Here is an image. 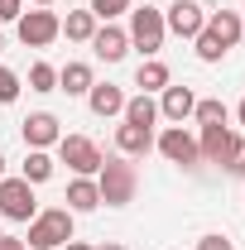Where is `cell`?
Returning <instances> with one entry per match:
<instances>
[{"label":"cell","instance_id":"cell-35","mask_svg":"<svg viewBox=\"0 0 245 250\" xmlns=\"http://www.w3.org/2000/svg\"><path fill=\"white\" fill-rule=\"evenodd\" d=\"M0 53H5V34H0Z\"/></svg>","mask_w":245,"mask_h":250},{"label":"cell","instance_id":"cell-28","mask_svg":"<svg viewBox=\"0 0 245 250\" xmlns=\"http://www.w3.org/2000/svg\"><path fill=\"white\" fill-rule=\"evenodd\" d=\"M24 15V0H0V24H15Z\"/></svg>","mask_w":245,"mask_h":250},{"label":"cell","instance_id":"cell-19","mask_svg":"<svg viewBox=\"0 0 245 250\" xmlns=\"http://www.w3.org/2000/svg\"><path fill=\"white\" fill-rule=\"evenodd\" d=\"M125 125H144V130H154V121H159V101H154L149 92H140V96H125Z\"/></svg>","mask_w":245,"mask_h":250},{"label":"cell","instance_id":"cell-37","mask_svg":"<svg viewBox=\"0 0 245 250\" xmlns=\"http://www.w3.org/2000/svg\"><path fill=\"white\" fill-rule=\"evenodd\" d=\"M241 24H245V15H241Z\"/></svg>","mask_w":245,"mask_h":250},{"label":"cell","instance_id":"cell-7","mask_svg":"<svg viewBox=\"0 0 245 250\" xmlns=\"http://www.w3.org/2000/svg\"><path fill=\"white\" fill-rule=\"evenodd\" d=\"M154 149L168 159V164H178V168H197L202 164V149H197V140L187 135L183 125H168L163 135H154Z\"/></svg>","mask_w":245,"mask_h":250},{"label":"cell","instance_id":"cell-5","mask_svg":"<svg viewBox=\"0 0 245 250\" xmlns=\"http://www.w3.org/2000/svg\"><path fill=\"white\" fill-rule=\"evenodd\" d=\"M15 34H20L24 48H48V43L62 39V20L48 10V5H39V10H24V15L15 20Z\"/></svg>","mask_w":245,"mask_h":250},{"label":"cell","instance_id":"cell-3","mask_svg":"<svg viewBox=\"0 0 245 250\" xmlns=\"http://www.w3.org/2000/svg\"><path fill=\"white\" fill-rule=\"evenodd\" d=\"M130 48H140L144 58H159V48H163V39H168V29H163V10H154V5H135L130 10Z\"/></svg>","mask_w":245,"mask_h":250},{"label":"cell","instance_id":"cell-4","mask_svg":"<svg viewBox=\"0 0 245 250\" xmlns=\"http://www.w3.org/2000/svg\"><path fill=\"white\" fill-rule=\"evenodd\" d=\"M53 149H58V164L72 168V178H96L101 164H106V154L96 149V140H87V135H62Z\"/></svg>","mask_w":245,"mask_h":250},{"label":"cell","instance_id":"cell-9","mask_svg":"<svg viewBox=\"0 0 245 250\" xmlns=\"http://www.w3.org/2000/svg\"><path fill=\"white\" fill-rule=\"evenodd\" d=\"M20 130H24V145H29V149H53V145L62 140V125H58L53 111H34V116H24Z\"/></svg>","mask_w":245,"mask_h":250},{"label":"cell","instance_id":"cell-11","mask_svg":"<svg viewBox=\"0 0 245 250\" xmlns=\"http://www.w3.org/2000/svg\"><path fill=\"white\" fill-rule=\"evenodd\" d=\"M192 106H197L192 87H173V82H168V87L159 92V116H163V121H173V125H183L187 116H192Z\"/></svg>","mask_w":245,"mask_h":250},{"label":"cell","instance_id":"cell-22","mask_svg":"<svg viewBox=\"0 0 245 250\" xmlns=\"http://www.w3.org/2000/svg\"><path fill=\"white\" fill-rule=\"evenodd\" d=\"M87 10L96 15V24H116L121 15H130V10H135V0H92Z\"/></svg>","mask_w":245,"mask_h":250},{"label":"cell","instance_id":"cell-26","mask_svg":"<svg viewBox=\"0 0 245 250\" xmlns=\"http://www.w3.org/2000/svg\"><path fill=\"white\" fill-rule=\"evenodd\" d=\"M192 43H197V58H202V62H221V58H226V48H221L212 34H207V24H202V34H197Z\"/></svg>","mask_w":245,"mask_h":250},{"label":"cell","instance_id":"cell-12","mask_svg":"<svg viewBox=\"0 0 245 250\" xmlns=\"http://www.w3.org/2000/svg\"><path fill=\"white\" fill-rule=\"evenodd\" d=\"M207 34H212L221 48H236L245 39V24H241L236 10H207Z\"/></svg>","mask_w":245,"mask_h":250},{"label":"cell","instance_id":"cell-2","mask_svg":"<svg viewBox=\"0 0 245 250\" xmlns=\"http://www.w3.org/2000/svg\"><path fill=\"white\" fill-rule=\"evenodd\" d=\"M96 188H101V202L106 207H130L135 192H140V173H135V164L125 154H111L101 164V173H96Z\"/></svg>","mask_w":245,"mask_h":250},{"label":"cell","instance_id":"cell-17","mask_svg":"<svg viewBox=\"0 0 245 250\" xmlns=\"http://www.w3.org/2000/svg\"><path fill=\"white\" fill-rule=\"evenodd\" d=\"M96 207H101L96 178H72V183H67V212L77 217V212H96Z\"/></svg>","mask_w":245,"mask_h":250},{"label":"cell","instance_id":"cell-14","mask_svg":"<svg viewBox=\"0 0 245 250\" xmlns=\"http://www.w3.org/2000/svg\"><path fill=\"white\" fill-rule=\"evenodd\" d=\"M87 106H92V116L111 121V116H121V111H125V92L116 87V82H92V92H87Z\"/></svg>","mask_w":245,"mask_h":250},{"label":"cell","instance_id":"cell-34","mask_svg":"<svg viewBox=\"0 0 245 250\" xmlns=\"http://www.w3.org/2000/svg\"><path fill=\"white\" fill-rule=\"evenodd\" d=\"M0 178H5V154H0Z\"/></svg>","mask_w":245,"mask_h":250},{"label":"cell","instance_id":"cell-30","mask_svg":"<svg viewBox=\"0 0 245 250\" xmlns=\"http://www.w3.org/2000/svg\"><path fill=\"white\" fill-rule=\"evenodd\" d=\"M0 250H29V246H24L20 236H0Z\"/></svg>","mask_w":245,"mask_h":250},{"label":"cell","instance_id":"cell-27","mask_svg":"<svg viewBox=\"0 0 245 250\" xmlns=\"http://www.w3.org/2000/svg\"><path fill=\"white\" fill-rule=\"evenodd\" d=\"M231 178H245V135H236L231 140V154H226V164H221Z\"/></svg>","mask_w":245,"mask_h":250},{"label":"cell","instance_id":"cell-29","mask_svg":"<svg viewBox=\"0 0 245 250\" xmlns=\"http://www.w3.org/2000/svg\"><path fill=\"white\" fill-rule=\"evenodd\" d=\"M197 250H231V241H226L221 231H212V236H202V241H197Z\"/></svg>","mask_w":245,"mask_h":250},{"label":"cell","instance_id":"cell-6","mask_svg":"<svg viewBox=\"0 0 245 250\" xmlns=\"http://www.w3.org/2000/svg\"><path fill=\"white\" fill-rule=\"evenodd\" d=\"M39 217V202H34V183L24 178H0V221H29Z\"/></svg>","mask_w":245,"mask_h":250},{"label":"cell","instance_id":"cell-31","mask_svg":"<svg viewBox=\"0 0 245 250\" xmlns=\"http://www.w3.org/2000/svg\"><path fill=\"white\" fill-rule=\"evenodd\" d=\"M62 250H96V246H87V241H77V236H72V241H67Z\"/></svg>","mask_w":245,"mask_h":250},{"label":"cell","instance_id":"cell-18","mask_svg":"<svg viewBox=\"0 0 245 250\" xmlns=\"http://www.w3.org/2000/svg\"><path fill=\"white\" fill-rule=\"evenodd\" d=\"M168 82H173V72H168V62H163V58H144V62H140V72H135V87L149 92V96L163 92Z\"/></svg>","mask_w":245,"mask_h":250},{"label":"cell","instance_id":"cell-24","mask_svg":"<svg viewBox=\"0 0 245 250\" xmlns=\"http://www.w3.org/2000/svg\"><path fill=\"white\" fill-rule=\"evenodd\" d=\"M29 92H58V67L53 62H34L29 67Z\"/></svg>","mask_w":245,"mask_h":250},{"label":"cell","instance_id":"cell-15","mask_svg":"<svg viewBox=\"0 0 245 250\" xmlns=\"http://www.w3.org/2000/svg\"><path fill=\"white\" fill-rule=\"evenodd\" d=\"M149 149H154V130H144V125H116V154L144 159Z\"/></svg>","mask_w":245,"mask_h":250},{"label":"cell","instance_id":"cell-25","mask_svg":"<svg viewBox=\"0 0 245 250\" xmlns=\"http://www.w3.org/2000/svg\"><path fill=\"white\" fill-rule=\"evenodd\" d=\"M24 92V82H20V72H10V67H0V106H15Z\"/></svg>","mask_w":245,"mask_h":250},{"label":"cell","instance_id":"cell-10","mask_svg":"<svg viewBox=\"0 0 245 250\" xmlns=\"http://www.w3.org/2000/svg\"><path fill=\"white\" fill-rule=\"evenodd\" d=\"M92 53L101 62H121L125 53H130V34H125L121 24H101V29L92 34Z\"/></svg>","mask_w":245,"mask_h":250},{"label":"cell","instance_id":"cell-36","mask_svg":"<svg viewBox=\"0 0 245 250\" xmlns=\"http://www.w3.org/2000/svg\"><path fill=\"white\" fill-rule=\"evenodd\" d=\"M34 5H53V0H34Z\"/></svg>","mask_w":245,"mask_h":250},{"label":"cell","instance_id":"cell-20","mask_svg":"<svg viewBox=\"0 0 245 250\" xmlns=\"http://www.w3.org/2000/svg\"><path fill=\"white\" fill-rule=\"evenodd\" d=\"M20 178H24V183H48V178H53V154H48V149H29V154H24V164H20Z\"/></svg>","mask_w":245,"mask_h":250},{"label":"cell","instance_id":"cell-13","mask_svg":"<svg viewBox=\"0 0 245 250\" xmlns=\"http://www.w3.org/2000/svg\"><path fill=\"white\" fill-rule=\"evenodd\" d=\"M231 125H202V135H197V149H202V164H226L231 154Z\"/></svg>","mask_w":245,"mask_h":250},{"label":"cell","instance_id":"cell-38","mask_svg":"<svg viewBox=\"0 0 245 250\" xmlns=\"http://www.w3.org/2000/svg\"><path fill=\"white\" fill-rule=\"evenodd\" d=\"M0 236H5V231H0Z\"/></svg>","mask_w":245,"mask_h":250},{"label":"cell","instance_id":"cell-8","mask_svg":"<svg viewBox=\"0 0 245 250\" xmlns=\"http://www.w3.org/2000/svg\"><path fill=\"white\" fill-rule=\"evenodd\" d=\"M207 24V10L197 5V0H173L168 10H163V29L178 34V39H197Z\"/></svg>","mask_w":245,"mask_h":250},{"label":"cell","instance_id":"cell-32","mask_svg":"<svg viewBox=\"0 0 245 250\" xmlns=\"http://www.w3.org/2000/svg\"><path fill=\"white\" fill-rule=\"evenodd\" d=\"M236 121H241V125H245V101H241V106H236Z\"/></svg>","mask_w":245,"mask_h":250},{"label":"cell","instance_id":"cell-16","mask_svg":"<svg viewBox=\"0 0 245 250\" xmlns=\"http://www.w3.org/2000/svg\"><path fill=\"white\" fill-rule=\"evenodd\" d=\"M92 82H96L92 62H67V67H58V92H67V96H87Z\"/></svg>","mask_w":245,"mask_h":250},{"label":"cell","instance_id":"cell-1","mask_svg":"<svg viewBox=\"0 0 245 250\" xmlns=\"http://www.w3.org/2000/svg\"><path fill=\"white\" fill-rule=\"evenodd\" d=\"M72 231H77V217L67 207H43L29 221V231H24V246L29 250H62L72 241Z\"/></svg>","mask_w":245,"mask_h":250},{"label":"cell","instance_id":"cell-21","mask_svg":"<svg viewBox=\"0 0 245 250\" xmlns=\"http://www.w3.org/2000/svg\"><path fill=\"white\" fill-rule=\"evenodd\" d=\"M96 29H101V24H96L92 10H67V20H62V34H67L72 43H92Z\"/></svg>","mask_w":245,"mask_h":250},{"label":"cell","instance_id":"cell-23","mask_svg":"<svg viewBox=\"0 0 245 250\" xmlns=\"http://www.w3.org/2000/svg\"><path fill=\"white\" fill-rule=\"evenodd\" d=\"M226 116H231V111H226V101H216V96H207V101L192 106V121L197 125H226Z\"/></svg>","mask_w":245,"mask_h":250},{"label":"cell","instance_id":"cell-33","mask_svg":"<svg viewBox=\"0 0 245 250\" xmlns=\"http://www.w3.org/2000/svg\"><path fill=\"white\" fill-rule=\"evenodd\" d=\"M96 250H125V246H116V241H111V246H96Z\"/></svg>","mask_w":245,"mask_h":250}]
</instances>
